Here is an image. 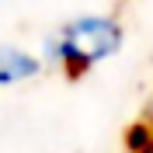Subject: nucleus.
Segmentation results:
<instances>
[{
    "mask_svg": "<svg viewBox=\"0 0 153 153\" xmlns=\"http://www.w3.org/2000/svg\"><path fill=\"white\" fill-rule=\"evenodd\" d=\"M125 45V28L115 14H80L49 31L42 42V66H56L66 76H80L111 59Z\"/></svg>",
    "mask_w": 153,
    "mask_h": 153,
    "instance_id": "1",
    "label": "nucleus"
},
{
    "mask_svg": "<svg viewBox=\"0 0 153 153\" xmlns=\"http://www.w3.org/2000/svg\"><path fill=\"white\" fill-rule=\"evenodd\" d=\"M38 73H42V59L35 52L18 49V45H0V87L35 80Z\"/></svg>",
    "mask_w": 153,
    "mask_h": 153,
    "instance_id": "2",
    "label": "nucleus"
}]
</instances>
